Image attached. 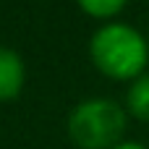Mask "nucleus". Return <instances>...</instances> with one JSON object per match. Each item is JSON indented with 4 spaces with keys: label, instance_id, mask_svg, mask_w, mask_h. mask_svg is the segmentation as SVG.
Masks as SVG:
<instances>
[{
    "label": "nucleus",
    "instance_id": "f03ea898",
    "mask_svg": "<svg viewBox=\"0 0 149 149\" xmlns=\"http://www.w3.org/2000/svg\"><path fill=\"white\" fill-rule=\"evenodd\" d=\"M128 113L113 97L79 100L65 118V136L76 149H113L126 139Z\"/></svg>",
    "mask_w": 149,
    "mask_h": 149
},
{
    "label": "nucleus",
    "instance_id": "f257e3e1",
    "mask_svg": "<svg viewBox=\"0 0 149 149\" xmlns=\"http://www.w3.org/2000/svg\"><path fill=\"white\" fill-rule=\"evenodd\" d=\"M89 60L107 81L131 84L136 76L149 71L147 34L128 21H102L89 37Z\"/></svg>",
    "mask_w": 149,
    "mask_h": 149
},
{
    "label": "nucleus",
    "instance_id": "423d86ee",
    "mask_svg": "<svg viewBox=\"0 0 149 149\" xmlns=\"http://www.w3.org/2000/svg\"><path fill=\"white\" fill-rule=\"evenodd\" d=\"M113 149H149V147L141 144V141H134V139H123L120 144H115Z\"/></svg>",
    "mask_w": 149,
    "mask_h": 149
},
{
    "label": "nucleus",
    "instance_id": "20e7f679",
    "mask_svg": "<svg viewBox=\"0 0 149 149\" xmlns=\"http://www.w3.org/2000/svg\"><path fill=\"white\" fill-rule=\"evenodd\" d=\"M123 107H126V113H128L131 120L149 123V71H144L141 76H136L126 86Z\"/></svg>",
    "mask_w": 149,
    "mask_h": 149
},
{
    "label": "nucleus",
    "instance_id": "7ed1b4c3",
    "mask_svg": "<svg viewBox=\"0 0 149 149\" xmlns=\"http://www.w3.org/2000/svg\"><path fill=\"white\" fill-rule=\"evenodd\" d=\"M26 86V63L18 50L0 45V105L21 97Z\"/></svg>",
    "mask_w": 149,
    "mask_h": 149
},
{
    "label": "nucleus",
    "instance_id": "0eeeda50",
    "mask_svg": "<svg viewBox=\"0 0 149 149\" xmlns=\"http://www.w3.org/2000/svg\"><path fill=\"white\" fill-rule=\"evenodd\" d=\"M147 42H149V31H147Z\"/></svg>",
    "mask_w": 149,
    "mask_h": 149
},
{
    "label": "nucleus",
    "instance_id": "39448f33",
    "mask_svg": "<svg viewBox=\"0 0 149 149\" xmlns=\"http://www.w3.org/2000/svg\"><path fill=\"white\" fill-rule=\"evenodd\" d=\"M131 0H76V5L81 8V13H86L89 18L94 21H113L118 18L126 8H128Z\"/></svg>",
    "mask_w": 149,
    "mask_h": 149
}]
</instances>
